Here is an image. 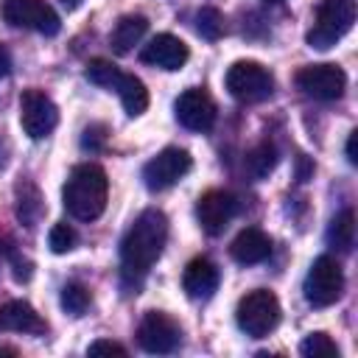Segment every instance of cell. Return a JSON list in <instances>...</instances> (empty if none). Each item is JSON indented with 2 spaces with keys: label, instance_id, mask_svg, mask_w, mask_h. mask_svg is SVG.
<instances>
[{
  "label": "cell",
  "instance_id": "cell-1",
  "mask_svg": "<svg viewBox=\"0 0 358 358\" xmlns=\"http://www.w3.org/2000/svg\"><path fill=\"white\" fill-rule=\"evenodd\" d=\"M168 241V215L157 207L143 210L120 241V263L126 274H145L162 255Z\"/></svg>",
  "mask_w": 358,
  "mask_h": 358
},
{
  "label": "cell",
  "instance_id": "cell-2",
  "mask_svg": "<svg viewBox=\"0 0 358 358\" xmlns=\"http://www.w3.org/2000/svg\"><path fill=\"white\" fill-rule=\"evenodd\" d=\"M106 196H109V179L106 171L95 162L76 165L62 187V204L78 221H95L106 210Z\"/></svg>",
  "mask_w": 358,
  "mask_h": 358
},
{
  "label": "cell",
  "instance_id": "cell-3",
  "mask_svg": "<svg viewBox=\"0 0 358 358\" xmlns=\"http://www.w3.org/2000/svg\"><path fill=\"white\" fill-rule=\"evenodd\" d=\"M280 313L282 310H280V299L274 296V291L255 288L246 296H241L235 308V322L249 338H263L280 324Z\"/></svg>",
  "mask_w": 358,
  "mask_h": 358
},
{
  "label": "cell",
  "instance_id": "cell-4",
  "mask_svg": "<svg viewBox=\"0 0 358 358\" xmlns=\"http://www.w3.org/2000/svg\"><path fill=\"white\" fill-rule=\"evenodd\" d=\"M355 22V0H322L316 8V22L308 31V45L327 50L333 48Z\"/></svg>",
  "mask_w": 358,
  "mask_h": 358
},
{
  "label": "cell",
  "instance_id": "cell-5",
  "mask_svg": "<svg viewBox=\"0 0 358 358\" xmlns=\"http://www.w3.org/2000/svg\"><path fill=\"white\" fill-rule=\"evenodd\" d=\"M227 92L235 98V101H243V103H257V101H266L274 90V76L268 73V67H263L260 62H249V59H241L235 62L229 70H227Z\"/></svg>",
  "mask_w": 358,
  "mask_h": 358
},
{
  "label": "cell",
  "instance_id": "cell-6",
  "mask_svg": "<svg viewBox=\"0 0 358 358\" xmlns=\"http://www.w3.org/2000/svg\"><path fill=\"white\" fill-rule=\"evenodd\" d=\"M302 291H305L308 305H313V308L333 305L344 291V274H341V266L336 263V257H330V255L316 257L305 274Z\"/></svg>",
  "mask_w": 358,
  "mask_h": 358
},
{
  "label": "cell",
  "instance_id": "cell-7",
  "mask_svg": "<svg viewBox=\"0 0 358 358\" xmlns=\"http://www.w3.org/2000/svg\"><path fill=\"white\" fill-rule=\"evenodd\" d=\"M3 20L14 28H31L45 36H56L62 31L59 14L45 0H3Z\"/></svg>",
  "mask_w": 358,
  "mask_h": 358
},
{
  "label": "cell",
  "instance_id": "cell-8",
  "mask_svg": "<svg viewBox=\"0 0 358 358\" xmlns=\"http://www.w3.org/2000/svg\"><path fill=\"white\" fill-rule=\"evenodd\" d=\"M193 168V157L185 148H162L157 157H151L143 165V185L148 190H165L171 185H176L187 171Z\"/></svg>",
  "mask_w": 358,
  "mask_h": 358
},
{
  "label": "cell",
  "instance_id": "cell-9",
  "mask_svg": "<svg viewBox=\"0 0 358 358\" xmlns=\"http://www.w3.org/2000/svg\"><path fill=\"white\" fill-rule=\"evenodd\" d=\"M182 327L162 310H148L137 327V344L151 355H168L179 347Z\"/></svg>",
  "mask_w": 358,
  "mask_h": 358
},
{
  "label": "cell",
  "instance_id": "cell-10",
  "mask_svg": "<svg viewBox=\"0 0 358 358\" xmlns=\"http://www.w3.org/2000/svg\"><path fill=\"white\" fill-rule=\"evenodd\" d=\"M20 123L31 140H42L56 129L59 109L42 90H25L20 95Z\"/></svg>",
  "mask_w": 358,
  "mask_h": 358
},
{
  "label": "cell",
  "instance_id": "cell-11",
  "mask_svg": "<svg viewBox=\"0 0 358 358\" xmlns=\"http://www.w3.org/2000/svg\"><path fill=\"white\" fill-rule=\"evenodd\" d=\"M296 87L316 101H336L347 87V73L338 64H308L296 73Z\"/></svg>",
  "mask_w": 358,
  "mask_h": 358
},
{
  "label": "cell",
  "instance_id": "cell-12",
  "mask_svg": "<svg viewBox=\"0 0 358 358\" xmlns=\"http://www.w3.org/2000/svg\"><path fill=\"white\" fill-rule=\"evenodd\" d=\"M173 112H176V120L190 129V131H210L213 123H215V103L213 98L199 90V87H190L185 90L176 103H173Z\"/></svg>",
  "mask_w": 358,
  "mask_h": 358
},
{
  "label": "cell",
  "instance_id": "cell-13",
  "mask_svg": "<svg viewBox=\"0 0 358 358\" xmlns=\"http://www.w3.org/2000/svg\"><path fill=\"white\" fill-rule=\"evenodd\" d=\"M235 210H238V201H235L232 193H227V190H207L196 201V221L201 224V229L207 235H221L224 227L232 221Z\"/></svg>",
  "mask_w": 358,
  "mask_h": 358
},
{
  "label": "cell",
  "instance_id": "cell-14",
  "mask_svg": "<svg viewBox=\"0 0 358 358\" xmlns=\"http://www.w3.org/2000/svg\"><path fill=\"white\" fill-rule=\"evenodd\" d=\"M190 50L187 45L173 36V34H157L140 53V59L151 67H159V70H182L185 62H187Z\"/></svg>",
  "mask_w": 358,
  "mask_h": 358
},
{
  "label": "cell",
  "instance_id": "cell-15",
  "mask_svg": "<svg viewBox=\"0 0 358 358\" xmlns=\"http://www.w3.org/2000/svg\"><path fill=\"white\" fill-rule=\"evenodd\" d=\"M229 255H232L238 263H243V266L263 263V260L271 255V238H268L263 229H257V227H246V229H241V232L232 238Z\"/></svg>",
  "mask_w": 358,
  "mask_h": 358
},
{
  "label": "cell",
  "instance_id": "cell-16",
  "mask_svg": "<svg viewBox=\"0 0 358 358\" xmlns=\"http://www.w3.org/2000/svg\"><path fill=\"white\" fill-rule=\"evenodd\" d=\"M182 288H185V294L190 299H207V296H213V291L218 288V268H215V263L207 260V257H193L185 266Z\"/></svg>",
  "mask_w": 358,
  "mask_h": 358
},
{
  "label": "cell",
  "instance_id": "cell-17",
  "mask_svg": "<svg viewBox=\"0 0 358 358\" xmlns=\"http://www.w3.org/2000/svg\"><path fill=\"white\" fill-rule=\"evenodd\" d=\"M0 330H14V333H42V330H45V322L39 319V313H36L28 302L14 299V302L0 305Z\"/></svg>",
  "mask_w": 358,
  "mask_h": 358
},
{
  "label": "cell",
  "instance_id": "cell-18",
  "mask_svg": "<svg viewBox=\"0 0 358 358\" xmlns=\"http://www.w3.org/2000/svg\"><path fill=\"white\" fill-rule=\"evenodd\" d=\"M145 31H148V20L143 14H126V17L117 20V25L109 36V45H112L115 53H129L143 39Z\"/></svg>",
  "mask_w": 358,
  "mask_h": 358
},
{
  "label": "cell",
  "instance_id": "cell-19",
  "mask_svg": "<svg viewBox=\"0 0 358 358\" xmlns=\"http://www.w3.org/2000/svg\"><path fill=\"white\" fill-rule=\"evenodd\" d=\"M115 90H117L120 103H123V109H126L129 117H137V115L145 112V106H148V90H145V84H143L137 76H131V73H120Z\"/></svg>",
  "mask_w": 358,
  "mask_h": 358
},
{
  "label": "cell",
  "instance_id": "cell-20",
  "mask_svg": "<svg viewBox=\"0 0 358 358\" xmlns=\"http://www.w3.org/2000/svg\"><path fill=\"white\" fill-rule=\"evenodd\" d=\"M45 204H42V193L34 182H20L17 185V218L25 227H34L42 215Z\"/></svg>",
  "mask_w": 358,
  "mask_h": 358
},
{
  "label": "cell",
  "instance_id": "cell-21",
  "mask_svg": "<svg viewBox=\"0 0 358 358\" xmlns=\"http://www.w3.org/2000/svg\"><path fill=\"white\" fill-rule=\"evenodd\" d=\"M324 238H327V243H330L333 249L350 252L352 243H355V213H352V210H341V213L330 221Z\"/></svg>",
  "mask_w": 358,
  "mask_h": 358
},
{
  "label": "cell",
  "instance_id": "cell-22",
  "mask_svg": "<svg viewBox=\"0 0 358 358\" xmlns=\"http://www.w3.org/2000/svg\"><path fill=\"white\" fill-rule=\"evenodd\" d=\"M277 162H280V154H277V148H274L271 143H260V145L252 148L249 157H246V168H249V173H252L255 179L268 176V173L277 168Z\"/></svg>",
  "mask_w": 358,
  "mask_h": 358
},
{
  "label": "cell",
  "instance_id": "cell-23",
  "mask_svg": "<svg viewBox=\"0 0 358 358\" xmlns=\"http://www.w3.org/2000/svg\"><path fill=\"white\" fill-rule=\"evenodd\" d=\"M299 352L305 358H338V347L327 333H308L299 344Z\"/></svg>",
  "mask_w": 358,
  "mask_h": 358
},
{
  "label": "cell",
  "instance_id": "cell-24",
  "mask_svg": "<svg viewBox=\"0 0 358 358\" xmlns=\"http://www.w3.org/2000/svg\"><path fill=\"white\" fill-rule=\"evenodd\" d=\"M120 78V70L117 64H112L109 59H92L87 64V81H92L95 87H103V90H115Z\"/></svg>",
  "mask_w": 358,
  "mask_h": 358
},
{
  "label": "cell",
  "instance_id": "cell-25",
  "mask_svg": "<svg viewBox=\"0 0 358 358\" xmlns=\"http://www.w3.org/2000/svg\"><path fill=\"white\" fill-rule=\"evenodd\" d=\"M59 302H62V308H64L70 316H81V313L90 308L92 296H90V291H87L81 282H67V285L62 288Z\"/></svg>",
  "mask_w": 358,
  "mask_h": 358
},
{
  "label": "cell",
  "instance_id": "cell-26",
  "mask_svg": "<svg viewBox=\"0 0 358 358\" xmlns=\"http://www.w3.org/2000/svg\"><path fill=\"white\" fill-rule=\"evenodd\" d=\"M76 243H78V235H76V229L70 224H53L50 227L48 246H50L53 255H67V252L76 249Z\"/></svg>",
  "mask_w": 358,
  "mask_h": 358
},
{
  "label": "cell",
  "instance_id": "cell-27",
  "mask_svg": "<svg viewBox=\"0 0 358 358\" xmlns=\"http://www.w3.org/2000/svg\"><path fill=\"white\" fill-rule=\"evenodd\" d=\"M196 28H199V34L204 39H218L224 34V14L218 8H210L207 6V8H201L196 14Z\"/></svg>",
  "mask_w": 358,
  "mask_h": 358
},
{
  "label": "cell",
  "instance_id": "cell-28",
  "mask_svg": "<svg viewBox=\"0 0 358 358\" xmlns=\"http://www.w3.org/2000/svg\"><path fill=\"white\" fill-rule=\"evenodd\" d=\"M87 355H92V358H98V355H117V358H123L126 347L117 344V341H109V338H98V341H92L87 347Z\"/></svg>",
  "mask_w": 358,
  "mask_h": 358
},
{
  "label": "cell",
  "instance_id": "cell-29",
  "mask_svg": "<svg viewBox=\"0 0 358 358\" xmlns=\"http://www.w3.org/2000/svg\"><path fill=\"white\" fill-rule=\"evenodd\" d=\"M103 143H106V126L95 123V126H87V129H84V137H81V145H84V148L98 151Z\"/></svg>",
  "mask_w": 358,
  "mask_h": 358
},
{
  "label": "cell",
  "instance_id": "cell-30",
  "mask_svg": "<svg viewBox=\"0 0 358 358\" xmlns=\"http://www.w3.org/2000/svg\"><path fill=\"white\" fill-rule=\"evenodd\" d=\"M355 140H358V131H350V137H347V162L350 165L358 162V157H355Z\"/></svg>",
  "mask_w": 358,
  "mask_h": 358
},
{
  "label": "cell",
  "instance_id": "cell-31",
  "mask_svg": "<svg viewBox=\"0 0 358 358\" xmlns=\"http://www.w3.org/2000/svg\"><path fill=\"white\" fill-rule=\"evenodd\" d=\"M8 67H11V59H8V50L0 45V78L8 76Z\"/></svg>",
  "mask_w": 358,
  "mask_h": 358
},
{
  "label": "cell",
  "instance_id": "cell-32",
  "mask_svg": "<svg viewBox=\"0 0 358 358\" xmlns=\"http://www.w3.org/2000/svg\"><path fill=\"white\" fill-rule=\"evenodd\" d=\"M62 6H67V8H78L81 0H62Z\"/></svg>",
  "mask_w": 358,
  "mask_h": 358
},
{
  "label": "cell",
  "instance_id": "cell-33",
  "mask_svg": "<svg viewBox=\"0 0 358 358\" xmlns=\"http://www.w3.org/2000/svg\"><path fill=\"white\" fill-rule=\"evenodd\" d=\"M0 355H17V350L14 347H0Z\"/></svg>",
  "mask_w": 358,
  "mask_h": 358
},
{
  "label": "cell",
  "instance_id": "cell-34",
  "mask_svg": "<svg viewBox=\"0 0 358 358\" xmlns=\"http://www.w3.org/2000/svg\"><path fill=\"white\" fill-rule=\"evenodd\" d=\"M266 3H280V0H266Z\"/></svg>",
  "mask_w": 358,
  "mask_h": 358
}]
</instances>
